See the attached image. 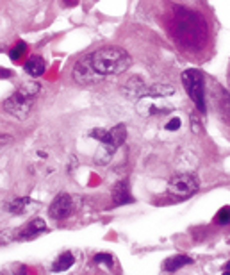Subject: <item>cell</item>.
Returning a JSON list of instances; mask_svg holds the SVG:
<instances>
[{"instance_id": "cell-15", "label": "cell", "mask_w": 230, "mask_h": 275, "mask_svg": "<svg viewBox=\"0 0 230 275\" xmlns=\"http://www.w3.org/2000/svg\"><path fill=\"white\" fill-rule=\"evenodd\" d=\"M75 263V255L72 254V252H64V254L61 255V257L54 263L52 266V271L54 273H59V271H66V270H70L72 266H74Z\"/></svg>"}, {"instance_id": "cell-13", "label": "cell", "mask_w": 230, "mask_h": 275, "mask_svg": "<svg viewBox=\"0 0 230 275\" xmlns=\"http://www.w3.org/2000/svg\"><path fill=\"white\" fill-rule=\"evenodd\" d=\"M189 263H193V257H189V255H184V254L172 255V257H168L164 263H162V270L168 271V273H173V271L180 270V268H184L186 264Z\"/></svg>"}, {"instance_id": "cell-22", "label": "cell", "mask_w": 230, "mask_h": 275, "mask_svg": "<svg viewBox=\"0 0 230 275\" xmlns=\"http://www.w3.org/2000/svg\"><path fill=\"white\" fill-rule=\"evenodd\" d=\"M12 75L11 70H8V68H0V79H9Z\"/></svg>"}, {"instance_id": "cell-1", "label": "cell", "mask_w": 230, "mask_h": 275, "mask_svg": "<svg viewBox=\"0 0 230 275\" xmlns=\"http://www.w3.org/2000/svg\"><path fill=\"white\" fill-rule=\"evenodd\" d=\"M91 66L100 77H111V75H120L132 65L130 54L122 47H102L96 49L93 54H90Z\"/></svg>"}, {"instance_id": "cell-23", "label": "cell", "mask_w": 230, "mask_h": 275, "mask_svg": "<svg viewBox=\"0 0 230 275\" xmlns=\"http://www.w3.org/2000/svg\"><path fill=\"white\" fill-rule=\"evenodd\" d=\"M223 270H225V271H223V273H230V261H228V263H225V266H223Z\"/></svg>"}, {"instance_id": "cell-21", "label": "cell", "mask_w": 230, "mask_h": 275, "mask_svg": "<svg viewBox=\"0 0 230 275\" xmlns=\"http://www.w3.org/2000/svg\"><path fill=\"white\" fill-rule=\"evenodd\" d=\"M9 143H12V136H9V134H0V148L8 147Z\"/></svg>"}, {"instance_id": "cell-12", "label": "cell", "mask_w": 230, "mask_h": 275, "mask_svg": "<svg viewBox=\"0 0 230 275\" xmlns=\"http://www.w3.org/2000/svg\"><path fill=\"white\" fill-rule=\"evenodd\" d=\"M24 70L27 72L30 77H40V75H43V72L46 70V63L45 59L40 58V56H30V58L25 61Z\"/></svg>"}, {"instance_id": "cell-17", "label": "cell", "mask_w": 230, "mask_h": 275, "mask_svg": "<svg viewBox=\"0 0 230 275\" xmlns=\"http://www.w3.org/2000/svg\"><path fill=\"white\" fill-rule=\"evenodd\" d=\"M94 263H98V264H104V266L107 268H112L114 266V257H112L111 254H106V252H100V254L94 255Z\"/></svg>"}, {"instance_id": "cell-5", "label": "cell", "mask_w": 230, "mask_h": 275, "mask_svg": "<svg viewBox=\"0 0 230 275\" xmlns=\"http://www.w3.org/2000/svg\"><path fill=\"white\" fill-rule=\"evenodd\" d=\"M198 179L193 173L184 172L173 175L168 182V191L177 198H189L198 191Z\"/></svg>"}, {"instance_id": "cell-9", "label": "cell", "mask_w": 230, "mask_h": 275, "mask_svg": "<svg viewBox=\"0 0 230 275\" xmlns=\"http://www.w3.org/2000/svg\"><path fill=\"white\" fill-rule=\"evenodd\" d=\"M43 232H46V223L40 218L36 220H30L29 223H25L20 229V232L16 234V239L20 241H30V239H36L38 236H42Z\"/></svg>"}, {"instance_id": "cell-8", "label": "cell", "mask_w": 230, "mask_h": 275, "mask_svg": "<svg viewBox=\"0 0 230 275\" xmlns=\"http://www.w3.org/2000/svg\"><path fill=\"white\" fill-rule=\"evenodd\" d=\"M148 93V84L140 77V75H132L124 86V95L130 100L144 99Z\"/></svg>"}, {"instance_id": "cell-14", "label": "cell", "mask_w": 230, "mask_h": 275, "mask_svg": "<svg viewBox=\"0 0 230 275\" xmlns=\"http://www.w3.org/2000/svg\"><path fill=\"white\" fill-rule=\"evenodd\" d=\"M172 95H175V88L170 86V84H148L146 97H152V99H166V97H172Z\"/></svg>"}, {"instance_id": "cell-3", "label": "cell", "mask_w": 230, "mask_h": 275, "mask_svg": "<svg viewBox=\"0 0 230 275\" xmlns=\"http://www.w3.org/2000/svg\"><path fill=\"white\" fill-rule=\"evenodd\" d=\"M91 138H96V140L102 143L104 157L98 163L106 164L111 161L112 154L125 143V140H127V127H125L124 123H118V125H114V127L109 129V131H106V129H94V131L91 132Z\"/></svg>"}, {"instance_id": "cell-6", "label": "cell", "mask_w": 230, "mask_h": 275, "mask_svg": "<svg viewBox=\"0 0 230 275\" xmlns=\"http://www.w3.org/2000/svg\"><path fill=\"white\" fill-rule=\"evenodd\" d=\"M74 79L80 86H90V84H96L98 81H102V77H100V75L94 72L93 66H91L90 56H84V58L75 65Z\"/></svg>"}, {"instance_id": "cell-19", "label": "cell", "mask_w": 230, "mask_h": 275, "mask_svg": "<svg viewBox=\"0 0 230 275\" xmlns=\"http://www.w3.org/2000/svg\"><path fill=\"white\" fill-rule=\"evenodd\" d=\"M214 220H216V222H218L220 225L230 223V207H228V205L222 207V209L218 211V214H216V218H214Z\"/></svg>"}, {"instance_id": "cell-16", "label": "cell", "mask_w": 230, "mask_h": 275, "mask_svg": "<svg viewBox=\"0 0 230 275\" xmlns=\"http://www.w3.org/2000/svg\"><path fill=\"white\" fill-rule=\"evenodd\" d=\"M30 198L29 197H24V198H12L11 202L8 204V211L11 214H22L25 209H27V205L30 204Z\"/></svg>"}, {"instance_id": "cell-7", "label": "cell", "mask_w": 230, "mask_h": 275, "mask_svg": "<svg viewBox=\"0 0 230 275\" xmlns=\"http://www.w3.org/2000/svg\"><path fill=\"white\" fill-rule=\"evenodd\" d=\"M72 211H74V200L68 193H59L48 207V214L54 220H64L70 216Z\"/></svg>"}, {"instance_id": "cell-11", "label": "cell", "mask_w": 230, "mask_h": 275, "mask_svg": "<svg viewBox=\"0 0 230 275\" xmlns=\"http://www.w3.org/2000/svg\"><path fill=\"white\" fill-rule=\"evenodd\" d=\"M138 111H140L141 116H154V115H164V113L172 111V107L159 106L157 100H152V97H144V99H140Z\"/></svg>"}, {"instance_id": "cell-2", "label": "cell", "mask_w": 230, "mask_h": 275, "mask_svg": "<svg viewBox=\"0 0 230 275\" xmlns=\"http://www.w3.org/2000/svg\"><path fill=\"white\" fill-rule=\"evenodd\" d=\"M38 91H40V84H38V82L22 84V86L4 102L6 113H9L12 118H16V120H27L30 115L34 97H36Z\"/></svg>"}, {"instance_id": "cell-4", "label": "cell", "mask_w": 230, "mask_h": 275, "mask_svg": "<svg viewBox=\"0 0 230 275\" xmlns=\"http://www.w3.org/2000/svg\"><path fill=\"white\" fill-rule=\"evenodd\" d=\"M180 79L182 84H184V90L189 95V99L193 100L196 109L204 115L206 113V79H204V74L200 70L189 68V70L182 72Z\"/></svg>"}, {"instance_id": "cell-18", "label": "cell", "mask_w": 230, "mask_h": 275, "mask_svg": "<svg viewBox=\"0 0 230 275\" xmlns=\"http://www.w3.org/2000/svg\"><path fill=\"white\" fill-rule=\"evenodd\" d=\"M25 52H27V45H25L24 41H18L16 47H14V49L9 52V58H11L12 61H18V59H20Z\"/></svg>"}, {"instance_id": "cell-20", "label": "cell", "mask_w": 230, "mask_h": 275, "mask_svg": "<svg viewBox=\"0 0 230 275\" xmlns=\"http://www.w3.org/2000/svg\"><path fill=\"white\" fill-rule=\"evenodd\" d=\"M180 118L178 116H175V118H172L168 123H166V131H178L180 129Z\"/></svg>"}, {"instance_id": "cell-10", "label": "cell", "mask_w": 230, "mask_h": 275, "mask_svg": "<svg viewBox=\"0 0 230 275\" xmlns=\"http://www.w3.org/2000/svg\"><path fill=\"white\" fill-rule=\"evenodd\" d=\"M134 197L130 193V188H128V181L124 179L114 184L112 188V205H127V204H134Z\"/></svg>"}]
</instances>
